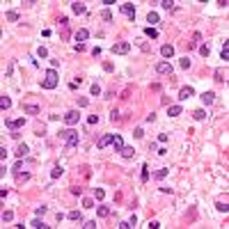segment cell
<instances>
[{"label": "cell", "instance_id": "cell-1", "mask_svg": "<svg viewBox=\"0 0 229 229\" xmlns=\"http://www.w3.org/2000/svg\"><path fill=\"white\" fill-rule=\"evenodd\" d=\"M60 138L67 140V144H64V151H71L73 147H78V133L73 131V128H64V131H60Z\"/></svg>", "mask_w": 229, "mask_h": 229}, {"label": "cell", "instance_id": "cell-2", "mask_svg": "<svg viewBox=\"0 0 229 229\" xmlns=\"http://www.w3.org/2000/svg\"><path fill=\"white\" fill-rule=\"evenodd\" d=\"M57 83H60V78H57V71H55V69H48V71H46V76H44L42 87H44V90H55Z\"/></svg>", "mask_w": 229, "mask_h": 229}, {"label": "cell", "instance_id": "cell-3", "mask_svg": "<svg viewBox=\"0 0 229 229\" xmlns=\"http://www.w3.org/2000/svg\"><path fill=\"white\" fill-rule=\"evenodd\" d=\"M78 119H80V112H78V110H69V112H64V124H67V126L78 124Z\"/></svg>", "mask_w": 229, "mask_h": 229}, {"label": "cell", "instance_id": "cell-4", "mask_svg": "<svg viewBox=\"0 0 229 229\" xmlns=\"http://www.w3.org/2000/svg\"><path fill=\"white\" fill-rule=\"evenodd\" d=\"M128 51H131V44H128V42H119V44L112 46V53H115V55H126Z\"/></svg>", "mask_w": 229, "mask_h": 229}, {"label": "cell", "instance_id": "cell-5", "mask_svg": "<svg viewBox=\"0 0 229 229\" xmlns=\"http://www.w3.org/2000/svg\"><path fill=\"white\" fill-rule=\"evenodd\" d=\"M156 73L170 76V73H172V64H170V62H158V64H156Z\"/></svg>", "mask_w": 229, "mask_h": 229}, {"label": "cell", "instance_id": "cell-6", "mask_svg": "<svg viewBox=\"0 0 229 229\" xmlns=\"http://www.w3.org/2000/svg\"><path fill=\"white\" fill-rule=\"evenodd\" d=\"M23 124H25V119H23V117H21V119H5V126H7L9 131H16V128H21Z\"/></svg>", "mask_w": 229, "mask_h": 229}, {"label": "cell", "instance_id": "cell-7", "mask_svg": "<svg viewBox=\"0 0 229 229\" xmlns=\"http://www.w3.org/2000/svg\"><path fill=\"white\" fill-rule=\"evenodd\" d=\"M119 9H121V14H126V16H128V19H135V7H133L131 2L119 5Z\"/></svg>", "mask_w": 229, "mask_h": 229}, {"label": "cell", "instance_id": "cell-8", "mask_svg": "<svg viewBox=\"0 0 229 229\" xmlns=\"http://www.w3.org/2000/svg\"><path fill=\"white\" fill-rule=\"evenodd\" d=\"M192 94H195L192 87H181V90H179V99H190Z\"/></svg>", "mask_w": 229, "mask_h": 229}, {"label": "cell", "instance_id": "cell-9", "mask_svg": "<svg viewBox=\"0 0 229 229\" xmlns=\"http://www.w3.org/2000/svg\"><path fill=\"white\" fill-rule=\"evenodd\" d=\"M161 55H163V57H172V55H174V46H170V44L161 46Z\"/></svg>", "mask_w": 229, "mask_h": 229}, {"label": "cell", "instance_id": "cell-10", "mask_svg": "<svg viewBox=\"0 0 229 229\" xmlns=\"http://www.w3.org/2000/svg\"><path fill=\"white\" fill-rule=\"evenodd\" d=\"M110 142H112V135H101V138H99V149H105V147H108Z\"/></svg>", "mask_w": 229, "mask_h": 229}, {"label": "cell", "instance_id": "cell-11", "mask_svg": "<svg viewBox=\"0 0 229 229\" xmlns=\"http://www.w3.org/2000/svg\"><path fill=\"white\" fill-rule=\"evenodd\" d=\"M110 144H112V149H115V151H121V149H124V142H121V138H119V135H112V142H110Z\"/></svg>", "mask_w": 229, "mask_h": 229}, {"label": "cell", "instance_id": "cell-12", "mask_svg": "<svg viewBox=\"0 0 229 229\" xmlns=\"http://www.w3.org/2000/svg\"><path fill=\"white\" fill-rule=\"evenodd\" d=\"M181 112H183V108H181V105H170V110H167L170 117H179Z\"/></svg>", "mask_w": 229, "mask_h": 229}, {"label": "cell", "instance_id": "cell-13", "mask_svg": "<svg viewBox=\"0 0 229 229\" xmlns=\"http://www.w3.org/2000/svg\"><path fill=\"white\" fill-rule=\"evenodd\" d=\"M202 101L206 103V105H211V103L215 101V94H213V92H204V94H202Z\"/></svg>", "mask_w": 229, "mask_h": 229}, {"label": "cell", "instance_id": "cell-14", "mask_svg": "<svg viewBox=\"0 0 229 229\" xmlns=\"http://www.w3.org/2000/svg\"><path fill=\"white\" fill-rule=\"evenodd\" d=\"M167 172H170V170H167V167H161V170H156V172H154V179H156V181H161V179H165V177H167Z\"/></svg>", "mask_w": 229, "mask_h": 229}, {"label": "cell", "instance_id": "cell-15", "mask_svg": "<svg viewBox=\"0 0 229 229\" xmlns=\"http://www.w3.org/2000/svg\"><path fill=\"white\" fill-rule=\"evenodd\" d=\"M23 112H28V115H39L42 110H39V105H23Z\"/></svg>", "mask_w": 229, "mask_h": 229}, {"label": "cell", "instance_id": "cell-16", "mask_svg": "<svg viewBox=\"0 0 229 229\" xmlns=\"http://www.w3.org/2000/svg\"><path fill=\"white\" fill-rule=\"evenodd\" d=\"M76 39H78V42H85V39H90V30H85V28H83V30H78V32H76Z\"/></svg>", "mask_w": 229, "mask_h": 229}, {"label": "cell", "instance_id": "cell-17", "mask_svg": "<svg viewBox=\"0 0 229 229\" xmlns=\"http://www.w3.org/2000/svg\"><path fill=\"white\" fill-rule=\"evenodd\" d=\"M71 9H73V14H85V5L83 2H71Z\"/></svg>", "mask_w": 229, "mask_h": 229}, {"label": "cell", "instance_id": "cell-18", "mask_svg": "<svg viewBox=\"0 0 229 229\" xmlns=\"http://www.w3.org/2000/svg\"><path fill=\"white\" fill-rule=\"evenodd\" d=\"M161 21V16L156 14V11H149V14H147V23H151V25H154V23H158Z\"/></svg>", "mask_w": 229, "mask_h": 229}, {"label": "cell", "instance_id": "cell-19", "mask_svg": "<svg viewBox=\"0 0 229 229\" xmlns=\"http://www.w3.org/2000/svg\"><path fill=\"white\" fill-rule=\"evenodd\" d=\"M16 156H19V158L28 156V144H19V147H16Z\"/></svg>", "mask_w": 229, "mask_h": 229}, {"label": "cell", "instance_id": "cell-20", "mask_svg": "<svg viewBox=\"0 0 229 229\" xmlns=\"http://www.w3.org/2000/svg\"><path fill=\"white\" fill-rule=\"evenodd\" d=\"M218 211H225V213L229 211V202H227V197H225V199H218Z\"/></svg>", "mask_w": 229, "mask_h": 229}, {"label": "cell", "instance_id": "cell-21", "mask_svg": "<svg viewBox=\"0 0 229 229\" xmlns=\"http://www.w3.org/2000/svg\"><path fill=\"white\" fill-rule=\"evenodd\" d=\"M119 154H121V156H124V158H131L133 154H135V149H133V147H124V149H121V151H119Z\"/></svg>", "mask_w": 229, "mask_h": 229}, {"label": "cell", "instance_id": "cell-22", "mask_svg": "<svg viewBox=\"0 0 229 229\" xmlns=\"http://www.w3.org/2000/svg\"><path fill=\"white\" fill-rule=\"evenodd\" d=\"M9 105H11V101H9V96H2V99H0V110H2V112H5V110L9 108Z\"/></svg>", "mask_w": 229, "mask_h": 229}, {"label": "cell", "instance_id": "cell-23", "mask_svg": "<svg viewBox=\"0 0 229 229\" xmlns=\"http://www.w3.org/2000/svg\"><path fill=\"white\" fill-rule=\"evenodd\" d=\"M96 213L101 215V218H108V215H110V209H108V206H99V209H96Z\"/></svg>", "mask_w": 229, "mask_h": 229}, {"label": "cell", "instance_id": "cell-24", "mask_svg": "<svg viewBox=\"0 0 229 229\" xmlns=\"http://www.w3.org/2000/svg\"><path fill=\"white\" fill-rule=\"evenodd\" d=\"M30 227H34V229H48V225H44L42 220H32V222H30Z\"/></svg>", "mask_w": 229, "mask_h": 229}, {"label": "cell", "instance_id": "cell-25", "mask_svg": "<svg viewBox=\"0 0 229 229\" xmlns=\"http://www.w3.org/2000/svg\"><path fill=\"white\" fill-rule=\"evenodd\" d=\"M192 117H195L197 121H202V119H206V112H204V110H195V112H192Z\"/></svg>", "mask_w": 229, "mask_h": 229}, {"label": "cell", "instance_id": "cell-26", "mask_svg": "<svg viewBox=\"0 0 229 229\" xmlns=\"http://www.w3.org/2000/svg\"><path fill=\"white\" fill-rule=\"evenodd\" d=\"M144 34H147V37H151V39H156L158 37V30H154V28H144Z\"/></svg>", "mask_w": 229, "mask_h": 229}, {"label": "cell", "instance_id": "cell-27", "mask_svg": "<svg viewBox=\"0 0 229 229\" xmlns=\"http://www.w3.org/2000/svg\"><path fill=\"white\" fill-rule=\"evenodd\" d=\"M222 60H229V42H225V46H222Z\"/></svg>", "mask_w": 229, "mask_h": 229}, {"label": "cell", "instance_id": "cell-28", "mask_svg": "<svg viewBox=\"0 0 229 229\" xmlns=\"http://www.w3.org/2000/svg\"><path fill=\"white\" fill-rule=\"evenodd\" d=\"M140 179H142V183L149 181V167H147V165H142V177H140Z\"/></svg>", "mask_w": 229, "mask_h": 229}, {"label": "cell", "instance_id": "cell-29", "mask_svg": "<svg viewBox=\"0 0 229 229\" xmlns=\"http://www.w3.org/2000/svg\"><path fill=\"white\" fill-rule=\"evenodd\" d=\"M94 197H96V199H103V197H105V190H103V188H94Z\"/></svg>", "mask_w": 229, "mask_h": 229}, {"label": "cell", "instance_id": "cell-30", "mask_svg": "<svg viewBox=\"0 0 229 229\" xmlns=\"http://www.w3.org/2000/svg\"><path fill=\"white\" fill-rule=\"evenodd\" d=\"M101 19H103V21H108V23L112 21V14H110V9H103V11H101Z\"/></svg>", "mask_w": 229, "mask_h": 229}, {"label": "cell", "instance_id": "cell-31", "mask_svg": "<svg viewBox=\"0 0 229 229\" xmlns=\"http://www.w3.org/2000/svg\"><path fill=\"white\" fill-rule=\"evenodd\" d=\"M28 179H30V174H28V172H16V181H19V183H21V181H28Z\"/></svg>", "mask_w": 229, "mask_h": 229}, {"label": "cell", "instance_id": "cell-32", "mask_svg": "<svg viewBox=\"0 0 229 229\" xmlns=\"http://www.w3.org/2000/svg\"><path fill=\"white\" fill-rule=\"evenodd\" d=\"M14 220V213H11V211H5L2 213V222H11Z\"/></svg>", "mask_w": 229, "mask_h": 229}, {"label": "cell", "instance_id": "cell-33", "mask_svg": "<svg viewBox=\"0 0 229 229\" xmlns=\"http://www.w3.org/2000/svg\"><path fill=\"white\" fill-rule=\"evenodd\" d=\"M161 7H165V9H174V2H172V0H163Z\"/></svg>", "mask_w": 229, "mask_h": 229}, {"label": "cell", "instance_id": "cell-34", "mask_svg": "<svg viewBox=\"0 0 229 229\" xmlns=\"http://www.w3.org/2000/svg\"><path fill=\"white\" fill-rule=\"evenodd\" d=\"M69 220H80V211H71V213H69Z\"/></svg>", "mask_w": 229, "mask_h": 229}, {"label": "cell", "instance_id": "cell-35", "mask_svg": "<svg viewBox=\"0 0 229 229\" xmlns=\"http://www.w3.org/2000/svg\"><path fill=\"white\" fill-rule=\"evenodd\" d=\"M87 124H90V126H94V124H99V115H92L90 119H87Z\"/></svg>", "mask_w": 229, "mask_h": 229}, {"label": "cell", "instance_id": "cell-36", "mask_svg": "<svg viewBox=\"0 0 229 229\" xmlns=\"http://www.w3.org/2000/svg\"><path fill=\"white\" fill-rule=\"evenodd\" d=\"M7 21H19V14H16V11H9V14H7Z\"/></svg>", "mask_w": 229, "mask_h": 229}, {"label": "cell", "instance_id": "cell-37", "mask_svg": "<svg viewBox=\"0 0 229 229\" xmlns=\"http://www.w3.org/2000/svg\"><path fill=\"white\" fill-rule=\"evenodd\" d=\"M190 67V60H188V57H181V69H188Z\"/></svg>", "mask_w": 229, "mask_h": 229}, {"label": "cell", "instance_id": "cell-38", "mask_svg": "<svg viewBox=\"0 0 229 229\" xmlns=\"http://www.w3.org/2000/svg\"><path fill=\"white\" fill-rule=\"evenodd\" d=\"M92 94H94V96H99V94H101V87H99V85H92V90H90Z\"/></svg>", "mask_w": 229, "mask_h": 229}, {"label": "cell", "instance_id": "cell-39", "mask_svg": "<svg viewBox=\"0 0 229 229\" xmlns=\"http://www.w3.org/2000/svg\"><path fill=\"white\" fill-rule=\"evenodd\" d=\"M37 55H39V57H46V55H48V51L42 46V48H37Z\"/></svg>", "mask_w": 229, "mask_h": 229}, {"label": "cell", "instance_id": "cell-40", "mask_svg": "<svg viewBox=\"0 0 229 229\" xmlns=\"http://www.w3.org/2000/svg\"><path fill=\"white\" fill-rule=\"evenodd\" d=\"M83 227H85V229H94V227H96V222H94V220H87Z\"/></svg>", "mask_w": 229, "mask_h": 229}, {"label": "cell", "instance_id": "cell-41", "mask_svg": "<svg viewBox=\"0 0 229 229\" xmlns=\"http://www.w3.org/2000/svg\"><path fill=\"white\" fill-rule=\"evenodd\" d=\"M117 227H119V229H128V227H133V225H131V222H128V220H124V222H119V225H117Z\"/></svg>", "mask_w": 229, "mask_h": 229}, {"label": "cell", "instance_id": "cell-42", "mask_svg": "<svg viewBox=\"0 0 229 229\" xmlns=\"http://www.w3.org/2000/svg\"><path fill=\"white\" fill-rule=\"evenodd\" d=\"M64 172V170L62 167H55V170H53V179H57V177H60V174Z\"/></svg>", "mask_w": 229, "mask_h": 229}, {"label": "cell", "instance_id": "cell-43", "mask_svg": "<svg viewBox=\"0 0 229 229\" xmlns=\"http://www.w3.org/2000/svg\"><path fill=\"white\" fill-rule=\"evenodd\" d=\"M199 53H202L204 57H209V53H211V51H209V46H202V48H199Z\"/></svg>", "mask_w": 229, "mask_h": 229}, {"label": "cell", "instance_id": "cell-44", "mask_svg": "<svg viewBox=\"0 0 229 229\" xmlns=\"http://www.w3.org/2000/svg\"><path fill=\"white\" fill-rule=\"evenodd\" d=\"M110 119H112V121H119V112H117V110H112V112H110Z\"/></svg>", "mask_w": 229, "mask_h": 229}, {"label": "cell", "instance_id": "cell-45", "mask_svg": "<svg viewBox=\"0 0 229 229\" xmlns=\"http://www.w3.org/2000/svg\"><path fill=\"white\" fill-rule=\"evenodd\" d=\"M133 135H135V138L140 140V138H142V135H144V131H142V128H135V133H133Z\"/></svg>", "mask_w": 229, "mask_h": 229}, {"label": "cell", "instance_id": "cell-46", "mask_svg": "<svg viewBox=\"0 0 229 229\" xmlns=\"http://www.w3.org/2000/svg\"><path fill=\"white\" fill-rule=\"evenodd\" d=\"M87 103H90V101H87V99H85V96H83V99H78V105H80V108H85V105H87Z\"/></svg>", "mask_w": 229, "mask_h": 229}, {"label": "cell", "instance_id": "cell-47", "mask_svg": "<svg viewBox=\"0 0 229 229\" xmlns=\"http://www.w3.org/2000/svg\"><path fill=\"white\" fill-rule=\"evenodd\" d=\"M0 158H2V161L7 158V149H5V147H0Z\"/></svg>", "mask_w": 229, "mask_h": 229}, {"label": "cell", "instance_id": "cell-48", "mask_svg": "<svg viewBox=\"0 0 229 229\" xmlns=\"http://www.w3.org/2000/svg\"><path fill=\"white\" fill-rule=\"evenodd\" d=\"M158 142H167V133H161V135H158Z\"/></svg>", "mask_w": 229, "mask_h": 229}, {"label": "cell", "instance_id": "cell-49", "mask_svg": "<svg viewBox=\"0 0 229 229\" xmlns=\"http://www.w3.org/2000/svg\"><path fill=\"white\" fill-rule=\"evenodd\" d=\"M192 39H195V42H192V44H197V42H202V34H199V32H195V34H192Z\"/></svg>", "mask_w": 229, "mask_h": 229}, {"label": "cell", "instance_id": "cell-50", "mask_svg": "<svg viewBox=\"0 0 229 229\" xmlns=\"http://www.w3.org/2000/svg\"><path fill=\"white\" fill-rule=\"evenodd\" d=\"M83 204H85V206H87V209H94V202H92V199H85V202H83Z\"/></svg>", "mask_w": 229, "mask_h": 229}, {"label": "cell", "instance_id": "cell-51", "mask_svg": "<svg viewBox=\"0 0 229 229\" xmlns=\"http://www.w3.org/2000/svg\"><path fill=\"white\" fill-rule=\"evenodd\" d=\"M215 80H220V83H222V80H225V78H222V71H220V69H218V71H215Z\"/></svg>", "mask_w": 229, "mask_h": 229}]
</instances>
